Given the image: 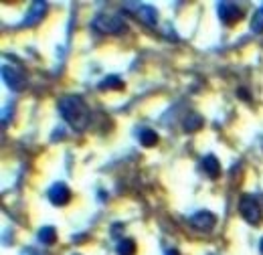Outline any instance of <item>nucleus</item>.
Here are the masks:
<instances>
[{
    "label": "nucleus",
    "mask_w": 263,
    "mask_h": 255,
    "mask_svg": "<svg viewBox=\"0 0 263 255\" xmlns=\"http://www.w3.org/2000/svg\"><path fill=\"white\" fill-rule=\"evenodd\" d=\"M59 114L63 116L67 124L75 130H85L91 122V112L87 107V103L83 101V97L79 96H63L57 101Z\"/></svg>",
    "instance_id": "f257e3e1"
},
{
    "label": "nucleus",
    "mask_w": 263,
    "mask_h": 255,
    "mask_svg": "<svg viewBox=\"0 0 263 255\" xmlns=\"http://www.w3.org/2000/svg\"><path fill=\"white\" fill-rule=\"evenodd\" d=\"M239 213L241 217L251 225H259L263 221L261 205L257 203V198L253 194H241L239 198Z\"/></svg>",
    "instance_id": "f03ea898"
},
{
    "label": "nucleus",
    "mask_w": 263,
    "mask_h": 255,
    "mask_svg": "<svg viewBox=\"0 0 263 255\" xmlns=\"http://www.w3.org/2000/svg\"><path fill=\"white\" fill-rule=\"evenodd\" d=\"M93 27L99 32H105V34H122L126 31V23L122 16L118 14H109V12H101L93 19Z\"/></svg>",
    "instance_id": "7ed1b4c3"
},
{
    "label": "nucleus",
    "mask_w": 263,
    "mask_h": 255,
    "mask_svg": "<svg viewBox=\"0 0 263 255\" xmlns=\"http://www.w3.org/2000/svg\"><path fill=\"white\" fill-rule=\"evenodd\" d=\"M217 10H219L221 23H225L229 27L243 19V8L239 4H235V2H219L217 4Z\"/></svg>",
    "instance_id": "20e7f679"
},
{
    "label": "nucleus",
    "mask_w": 263,
    "mask_h": 255,
    "mask_svg": "<svg viewBox=\"0 0 263 255\" xmlns=\"http://www.w3.org/2000/svg\"><path fill=\"white\" fill-rule=\"evenodd\" d=\"M126 8H134V10H130L132 14H134V16L138 19V21L146 23L148 27H154V25H156V21H158L156 8H152V6H148V4H138V2H128V4H126Z\"/></svg>",
    "instance_id": "39448f33"
},
{
    "label": "nucleus",
    "mask_w": 263,
    "mask_h": 255,
    "mask_svg": "<svg viewBox=\"0 0 263 255\" xmlns=\"http://www.w3.org/2000/svg\"><path fill=\"white\" fill-rule=\"evenodd\" d=\"M2 75H4L6 85H8L12 92H21V89L25 87V75H21V71H16L14 67L4 65V67H2Z\"/></svg>",
    "instance_id": "423d86ee"
},
{
    "label": "nucleus",
    "mask_w": 263,
    "mask_h": 255,
    "mask_svg": "<svg viewBox=\"0 0 263 255\" xmlns=\"http://www.w3.org/2000/svg\"><path fill=\"white\" fill-rule=\"evenodd\" d=\"M49 201H51L53 205H57V207H65L67 203L71 201V191H69V187H67L65 183L53 185V187L49 189Z\"/></svg>",
    "instance_id": "0eeeda50"
},
{
    "label": "nucleus",
    "mask_w": 263,
    "mask_h": 255,
    "mask_svg": "<svg viewBox=\"0 0 263 255\" xmlns=\"http://www.w3.org/2000/svg\"><path fill=\"white\" fill-rule=\"evenodd\" d=\"M191 225L198 231H211L217 225V217L209 211H198L191 217Z\"/></svg>",
    "instance_id": "6e6552de"
},
{
    "label": "nucleus",
    "mask_w": 263,
    "mask_h": 255,
    "mask_svg": "<svg viewBox=\"0 0 263 255\" xmlns=\"http://www.w3.org/2000/svg\"><path fill=\"white\" fill-rule=\"evenodd\" d=\"M200 168H202V172H204L209 178H213V180L221 176V162L217 160V156H213V154L202 156V160H200Z\"/></svg>",
    "instance_id": "1a4fd4ad"
},
{
    "label": "nucleus",
    "mask_w": 263,
    "mask_h": 255,
    "mask_svg": "<svg viewBox=\"0 0 263 255\" xmlns=\"http://www.w3.org/2000/svg\"><path fill=\"white\" fill-rule=\"evenodd\" d=\"M45 10H47V4L45 2H33L31 10H29V16L25 19V27H31V25H36L43 16H45Z\"/></svg>",
    "instance_id": "9d476101"
},
{
    "label": "nucleus",
    "mask_w": 263,
    "mask_h": 255,
    "mask_svg": "<svg viewBox=\"0 0 263 255\" xmlns=\"http://www.w3.org/2000/svg\"><path fill=\"white\" fill-rule=\"evenodd\" d=\"M116 251H118V255H136V251H138V245H136V241H134V239L124 237V239H120V241H118Z\"/></svg>",
    "instance_id": "9b49d317"
},
{
    "label": "nucleus",
    "mask_w": 263,
    "mask_h": 255,
    "mask_svg": "<svg viewBox=\"0 0 263 255\" xmlns=\"http://www.w3.org/2000/svg\"><path fill=\"white\" fill-rule=\"evenodd\" d=\"M202 124H204L202 116H198V114H189V116L184 118V132H189V134L198 132V130L202 128Z\"/></svg>",
    "instance_id": "f8f14e48"
},
{
    "label": "nucleus",
    "mask_w": 263,
    "mask_h": 255,
    "mask_svg": "<svg viewBox=\"0 0 263 255\" xmlns=\"http://www.w3.org/2000/svg\"><path fill=\"white\" fill-rule=\"evenodd\" d=\"M140 144L146 146V148L156 146V144H158V134H156L154 130H150V128H144V130L140 132Z\"/></svg>",
    "instance_id": "ddd939ff"
},
{
    "label": "nucleus",
    "mask_w": 263,
    "mask_h": 255,
    "mask_svg": "<svg viewBox=\"0 0 263 255\" xmlns=\"http://www.w3.org/2000/svg\"><path fill=\"white\" fill-rule=\"evenodd\" d=\"M39 241H41L43 245H53V243L57 241V231H55V227H43V229L39 231Z\"/></svg>",
    "instance_id": "4468645a"
},
{
    "label": "nucleus",
    "mask_w": 263,
    "mask_h": 255,
    "mask_svg": "<svg viewBox=\"0 0 263 255\" xmlns=\"http://www.w3.org/2000/svg\"><path fill=\"white\" fill-rule=\"evenodd\" d=\"M99 89H124V81H122L118 75H107V77L99 83Z\"/></svg>",
    "instance_id": "2eb2a0df"
},
{
    "label": "nucleus",
    "mask_w": 263,
    "mask_h": 255,
    "mask_svg": "<svg viewBox=\"0 0 263 255\" xmlns=\"http://www.w3.org/2000/svg\"><path fill=\"white\" fill-rule=\"evenodd\" d=\"M251 31L253 32H263V4L255 10V14H253V19H251Z\"/></svg>",
    "instance_id": "dca6fc26"
},
{
    "label": "nucleus",
    "mask_w": 263,
    "mask_h": 255,
    "mask_svg": "<svg viewBox=\"0 0 263 255\" xmlns=\"http://www.w3.org/2000/svg\"><path fill=\"white\" fill-rule=\"evenodd\" d=\"M166 255H180V253H178L176 249H168V251H166Z\"/></svg>",
    "instance_id": "f3484780"
},
{
    "label": "nucleus",
    "mask_w": 263,
    "mask_h": 255,
    "mask_svg": "<svg viewBox=\"0 0 263 255\" xmlns=\"http://www.w3.org/2000/svg\"><path fill=\"white\" fill-rule=\"evenodd\" d=\"M259 249H261V253H263V239H261V243H259Z\"/></svg>",
    "instance_id": "a211bd4d"
}]
</instances>
